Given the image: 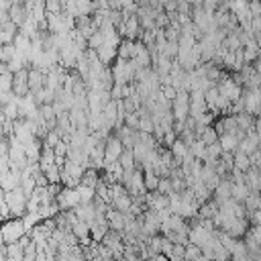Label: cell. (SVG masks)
<instances>
[{"label":"cell","mask_w":261,"mask_h":261,"mask_svg":"<svg viewBox=\"0 0 261 261\" xmlns=\"http://www.w3.org/2000/svg\"><path fill=\"white\" fill-rule=\"evenodd\" d=\"M12 92V73H2L0 75V94Z\"/></svg>","instance_id":"cell-25"},{"label":"cell","mask_w":261,"mask_h":261,"mask_svg":"<svg viewBox=\"0 0 261 261\" xmlns=\"http://www.w3.org/2000/svg\"><path fill=\"white\" fill-rule=\"evenodd\" d=\"M151 261H167V257H165V255H155Z\"/></svg>","instance_id":"cell-37"},{"label":"cell","mask_w":261,"mask_h":261,"mask_svg":"<svg viewBox=\"0 0 261 261\" xmlns=\"http://www.w3.org/2000/svg\"><path fill=\"white\" fill-rule=\"evenodd\" d=\"M157 194L161 196H169L171 194V184H169V177H159V184H157Z\"/></svg>","instance_id":"cell-28"},{"label":"cell","mask_w":261,"mask_h":261,"mask_svg":"<svg viewBox=\"0 0 261 261\" xmlns=\"http://www.w3.org/2000/svg\"><path fill=\"white\" fill-rule=\"evenodd\" d=\"M75 239H77V243H82V241H86V239H90V224H86V222H82V220H77L73 226H71V230H69Z\"/></svg>","instance_id":"cell-15"},{"label":"cell","mask_w":261,"mask_h":261,"mask_svg":"<svg viewBox=\"0 0 261 261\" xmlns=\"http://www.w3.org/2000/svg\"><path fill=\"white\" fill-rule=\"evenodd\" d=\"M8 22V12H0V29Z\"/></svg>","instance_id":"cell-36"},{"label":"cell","mask_w":261,"mask_h":261,"mask_svg":"<svg viewBox=\"0 0 261 261\" xmlns=\"http://www.w3.org/2000/svg\"><path fill=\"white\" fill-rule=\"evenodd\" d=\"M106 232H108L106 218L104 216H96L94 222H90V239H92V243H102Z\"/></svg>","instance_id":"cell-6"},{"label":"cell","mask_w":261,"mask_h":261,"mask_svg":"<svg viewBox=\"0 0 261 261\" xmlns=\"http://www.w3.org/2000/svg\"><path fill=\"white\" fill-rule=\"evenodd\" d=\"M27 16H29V14H27V10H24L22 2H12V4H10L8 20H10L12 24H16V29H20V24L24 22V18H27Z\"/></svg>","instance_id":"cell-9"},{"label":"cell","mask_w":261,"mask_h":261,"mask_svg":"<svg viewBox=\"0 0 261 261\" xmlns=\"http://www.w3.org/2000/svg\"><path fill=\"white\" fill-rule=\"evenodd\" d=\"M43 175L47 177L49 184H59V167L51 165V167H47V169L43 171Z\"/></svg>","instance_id":"cell-27"},{"label":"cell","mask_w":261,"mask_h":261,"mask_svg":"<svg viewBox=\"0 0 261 261\" xmlns=\"http://www.w3.org/2000/svg\"><path fill=\"white\" fill-rule=\"evenodd\" d=\"M8 147H10L8 141L2 139V141H0V157H6V155H8Z\"/></svg>","instance_id":"cell-35"},{"label":"cell","mask_w":261,"mask_h":261,"mask_svg":"<svg viewBox=\"0 0 261 261\" xmlns=\"http://www.w3.org/2000/svg\"><path fill=\"white\" fill-rule=\"evenodd\" d=\"M55 204L59 206V212H65V210H73L75 206H80V198H77V192L75 190H67L63 188L59 192V196L55 198Z\"/></svg>","instance_id":"cell-5"},{"label":"cell","mask_w":261,"mask_h":261,"mask_svg":"<svg viewBox=\"0 0 261 261\" xmlns=\"http://www.w3.org/2000/svg\"><path fill=\"white\" fill-rule=\"evenodd\" d=\"M0 247H4V239H2V230H0Z\"/></svg>","instance_id":"cell-38"},{"label":"cell","mask_w":261,"mask_h":261,"mask_svg":"<svg viewBox=\"0 0 261 261\" xmlns=\"http://www.w3.org/2000/svg\"><path fill=\"white\" fill-rule=\"evenodd\" d=\"M63 190V186L61 184H49L47 188H45V192H47V196H49V200H55L57 196H59V192Z\"/></svg>","instance_id":"cell-30"},{"label":"cell","mask_w":261,"mask_h":261,"mask_svg":"<svg viewBox=\"0 0 261 261\" xmlns=\"http://www.w3.org/2000/svg\"><path fill=\"white\" fill-rule=\"evenodd\" d=\"M57 143H61V135H59V130H57V128H53V130H49V133L45 135L43 145H45V147H49V149H53Z\"/></svg>","instance_id":"cell-24"},{"label":"cell","mask_w":261,"mask_h":261,"mask_svg":"<svg viewBox=\"0 0 261 261\" xmlns=\"http://www.w3.org/2000/svg\"><path fill=\"white\" fill-rule=\"evenodd\" d=\"M232 167L245 173L247 169H251V163H249V157H247V155H243L241 151H234V153H232Z\"/></svg>","instance_id":"cell-16"},{"label":"cell","mask_w":261,"mask_h":261,"mask_svg":"<svg viewBox=\"0 0 261 261\" xmlns=\"http://www.w3.org/2000/svg\"><path fill=\"white\" fill-rule=\"evenodd\" d=\"M124 149H122V143L118 141V137L114 135V133H110L108 137H106V141H104V163H114L118 157H120V153H122ZM104 167V165H102Z\"/></svg>","instance_id":"cell-4"},{"label":"cell","mask_w":261,"mask_h":261,"mask_svg":"<svg viewBox=\"0 0 261 261\" xmlns=\"http://www.w3.org/2000/svg\"><path fill=\"white\" fill-rule=\"evenodd\" d=\"M14 57H16V51H14L12 43L0 47V63H8V61H12Z\"/></svg>","instance_id":"cell-22"},{"label":"cell","mask_w":261,"mask_h":261,"mask_svg":"<svg viewBox=\"0 0 261 261\" xmlns=\"http://www.w3.org/2000/svg\"><path fill=\"white\" fill-rule=\"evenodd\" d=\"M0 230H2L4 245L16 243V241L24 234V226H22V220H20V218H10V220L2 222V224H0Z\"/></svg>","instance_id":"cell-2"},{"label":"cell","mask_w":261,"mask_h":261,"mask_svg":"<svg viewBox=\"0 0 261 261\" xmlns=\"http://www.w3.org/2000/svg\"><path fill=\"white\" fill-rule=\"evenodd\" d=\"M104 218L108 222V230H114V232H122L124 230V218H122V212L114 210L108 206V210L104 212Z\"/></svg>","instance_id":"cell-7"},{"label":"cell","mask_w":261,"mask_h":261,"mask_svg":"<svg viewBox=\"0 0 261 261\" xmlns=\"http://www.w3.org/2000/svg\"><path fill=\"white\" fill-rule=\"evenodd\" d=\"M137 53V43L135 41H126V39H120L118 47H116V59H122V61H128L133 59Z\"/></svg>","instance_id":"cell-8"},{"label":"cell","mask_w":261,"mask_h":261,"mask_svg":"<svg viewBox=\"0 0 261 261\" xmlns=\"http://www.w3.org/2000/svg\"><path fill=\"white\" fill-rule=\"evenodd\" d=\"M124 126H128V128H133V130H137V126H139V114H137V112L126 114V116H124Z\"/></svg>","instance_id":"cell-31"},{"label":"cell","mask_w":261,"mask_h":261,"mask_svg":"<svg viewBox=\"0 0 261 261\" xmlns=\"http://www.w3.org/2000/svg\"><path fill=\"white\" fill-rule=\"evenodd\" d=\"M98 179H100V173L96 171V169H92V167H88V169H84V175H82V179H80V186H86V188H96V184H98Z\"/></svg>","instance_id":"cell-14"},{"label":"cell","mask_w":261,"mask_h":261,"mask_svg":"<svg viewBox=\"0 0 261 261\" xmlns=\"http://www.w3.org/2000/svg\"><path fill=\"white\" fill-rule=\"evenodd\" d=\"M175 12H179V14H190V12H192L190 2H186V0H177V8H175Z\"/></svg>","instance_id":"cell-32"},{"label":"cell","mask_w":261,"mask_h":261,"mask_svg":"<svg viewBox=\"0 0 261 261\" xmlns=\"http://www.w3.org/2000/svg\"><path fill=\"white\" fill-rule=\"evenodd\" d=\"M245 212H253V210H261V200H259V192H251L245 202H243Z\"/></svg>","instance_id":"cell-17"},{"label":"cell","mask_w":261,"mask_h":261,"mask_svg":"<svg viewBox=\"0 0 261 261\" xmlns=\"http://www.w3.org/2000/svg\"><path fill=\"white\" fill-rule=\"evenodd\" d=\"M249 194H251V192L247 190L245 184H230V200H234L237 204H243Z\"/></svg>","instance_id":"cell-13"},{"label":"cell","mask_w":261,"mask_h":261,"mask_svg":"<svg viewBox=\"0 0 261 261\" xmlns=\"http://www.w3.org/2000/svg\"><path fill=\"white\" fill-rule=\"evenodd\" d=\"M45 14H61V2L59 0H47L45 2Z\"/></svg>","instance_id":"cell-29"},{"label":"cell","mask_w":261,"mask_h":261,"mask_svg":"<svg viewBox=\"0 0 261 261\" xmlns=\"http://www.w3.org/2000/svg\"><path fill=\"white\" fill-rule=\"evenodd\" d=\"M4 255L10 259H16V261H22V247L18 243H8V245H4Z\"/></svg>","instance_id":"cell-19"},{"label":"cell","mask_w":261,"mask_h":261,"mask_svg":"<svg viewBox=\"0 0 261 261\" xmlns=\"http://www.w3.org/2000/svg\"><path fill=\"white\" fill-rule=\"evenodd\" d=\"M171 249H173V243H171V241H167L165 237H161V255H165V257H167V255L171 253Z\"/></svg>","instance_id":"cell-34"},{"label":"cell","mask_w":261,"mask_h":261,"mask_svg":"<svg viewBox=\"0 0 261 261\" xmlns=\"http://www.w3.org/2000/svg\"><path fill=\"white\" fill-rule=\"evenodd\" d=\"M27 84H29L31 94H35V92L43 90V73H41L39 69H35V67H29V77H27Z\"/></svg>","instance_id":"cell-10"},{"label":"cell","mask_w":261,"mask_h":261,"mask_svg":"<svg viewBox=\"0 0 261 261\" xmlns=\"http://www.w3.org/2000/svg\"><path fill=\"white\" fill-rule=\"evenodd\" d=\"M159 94H161V98H163L165 102H173L175 96H177V90L171 88V86H163V88H159Z\"/></svg>","instance_id":"cell-26"},{"label":"cell","mask_w":261,"mask_h":261,"mask_svg":"<svg viewBox=\"0 0 261 261\" xmlns=\"http://www.w3.org/2000/svg\"><path fill=\"white\" fill-rule=\"evenodd\" d=\"M77 192V198H80V204H90L94 198H96V192L92 188H86V186H77L75 188Z\"/></svg>","instance_id":"cell-18"},{"label":"cell","mask_w":261,"mask_h":261,"mask_svg":"<svg viewBox=\"0 0 261 261\" xmlns=\"http://www.w3.org/2000/svg\"><path fill=\"white\" fill-rule=\"evenodd\" d=\"M190 114V94L188 92H177L175 100L171 102V116L173 120L184 122Z\"/></svg>","instance_id":"cell-3"},{"label":"cell","mask_w":261,"mask_h":261,"mask_svg":"<svg viewBox=\"0 0 261 261\" xmlns=\"http://www.w3.org/2000/svg\"><path fill=\"white\" fill-rule=\"evenodd\" d=\"M218 145H220L222 153H234V151H237V147H239V141H237V137H234V135L224 133V135H220V137H218Z\"/></svg>","instance_id":"cell-12"},{"label":"cell","mask_w":261,"mask_h":261,"mask_svg":"<svg viewBox=\"0 0 261 261\" xmlns=\"http://www.w3.org/2000/svg\"><path fill=\"white\" fill-rule=\"evenodd\" d=\"M4 204L8 206L10 218H22L27 214V198L20 192V188H14L12 192L4 194Z\"/></svg>","instance_id":"cell-1"},{"label":"cell","mask_w":261,"mask_h":261,"mask_svg":"<svg viewBox=\"0 0 261 261\" xmlns=\"http://www.w3.org/2000/svg\"><path fill=\"white\" fill-rule=\"evenodd\" d=\"M169 153L173 155V159H179V161H181V159L186 157V153H188V147H186L179 139H175V141H173V145L169 147Z\"/></svg>","instance_id":"cell-20"},{"label":"cell","mask_w":261,"mask_h":261,"mask_svg":"<svg viewBox=\"0 0 261 261\" xmlns=\"http://www.w3.org/2000/svg\"><path fill=\"white\" fill-rule=\"evenodd\" d=\"M161 6H163V12H165V14H169V12H175L177 2H175V0H163V2H161Z\"/></svg>","instance_id":"cell-33"},{"label":"cell","mask_w":261,"mask_h":261,"mask_svg":"<svg viewBox=\"0 0 261 261\" xmlns=\"http://www.w3.org/2000/svg\"><path fill=\"white\" fill-rule=\"evenodd\" d=\"M200 141L208 147V145H212V143H216V141H218V135L214 133V128H212V126H204L202 135H200Z\"/></svg>","instance_id":"cell-23"},{"label":"cell","mask_w":261,"mask_h":261,"mask_svg":"<svg viewBox=\"0 0 261 261\" xmlns=\"http://www.w3.org/2000/svg\"><path fill=\"white\" fill-rule=\"evenodd\" d=\"M216 212H218V206H216V202L210 198L206 204H202V206L198 208L196 218H202V220H212V218L216 216Z\"/></svg>","instance_id":"cell-11"},{"label":"cell","mask_w":261,"mask_h":261,"mask_svg":"<svg viewBox=\"0 0 261 261\" xmlns=\"http://www.w3.org/2000/svg\"><path fill=\"white\" fill-rule=\"evenodd\" d=\"M116 163L126 171V169H135V159H133V155H130V151H122L120 153V157L116 159Z\"/></svg>","instance_id":"cell-21"}]
</instances>
